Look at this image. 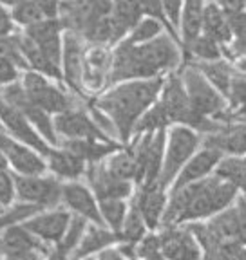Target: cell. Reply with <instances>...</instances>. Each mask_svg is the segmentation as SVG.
I'll use <instances>...</instances> for the list:
<instances>
[{
    "label": "cell",
    "mask_w": 246,
    "mask_h": 260,
    "mask_svg": "<svg viewBox=\"0 0 246 260\" xmlns=\"http://www.w3.org/2000/svg\"><path fill=\"white\" fill-rule=\"evenodd\" d=\"M82 44L76 32H67L64 38V73L73 89H80L82 85Z\"/></svg>",
    "instance_id": "obj_25"
},
{
    "label": "cell",
    "mask_w": 246,
    "mask_h": 260,
    "mask_svg": "<svg viewBox=\"0 0 246 260\" xmlns=\"http://www.w3.org/2000/svg\"><path fill=\"white\" fill-rule=\"evenodd\" d=\"M136 256L141 260H158L161 255L160 249V237L158 235H148L138 242L136 246Z\"/></svg>",
    "instance_id": "obj_45"
},
{
    "label": "cell",
    "mask_w": 246,
    "mask_h": 260,
    "mask_svg": "<svg viewBox=\"0 0 246 260\" xmlns=\"http://www.w3.org/2000/svg\"><path fill=\"white\" fill-rule=\"evenodd\" d=\"M47 260H66V258H62L58 253H53V255H49V258H47Z\"/></svg>",
    "instance_id": "obj_60"
},
{
    "label": "cell",
    "mask_w": 246,
    "mask_h": 260,
    "mask_svg": "<svg viewBox=\"0 0 246 260\" xmlns=\"http://www.w3.org/2000/svg\"><path fill=\"white\" fill-rule=\"evenodd\" d=\"M60 22L56 18H44L38 24L29 25L25 31V37L33 42L45 58L60 67L62 60V44H60Z\"/></svg>",
    "instance_id": "obj_16"
},
{
    "label": "cell",
    "mask_w": 246,
    "mask_h": 260,
    "mask_svg": "<svg viewBox=\"0 0 246 260\" xmlns=\"http://www.w3.org/2000/svg\"><path fill=\"white\" fill-rule=\"evenodd\" d=\"M0 211H2V206H0Z\"/></svg>",
    "instance_id": "obj_62"
},
{
    "label": "cell",
    "mask_w": 246,
    "mask_h": 260,
    "mask_svg": "<svg viewBox=\"0 0 246 260\" xmlns=\"http://www.w3.org/2000/svg\"><path fill=\"white\" fill-rule=\"evenodd\" d=\"M147 233V226H145L143 219H141L140 211L136 210V206L132 204V208L127 211V215L123 219V224L118 232V240L125 242L127 246H136Z\"/></svg>",
    "instance_id": "obj_34"
},
{
    "label": "cell",
    "mask_w": 246,
    "mask_h": 260,
    "mask_svg": "<svg viewBox=\"0 0 246 260\" xmlns=\"http://www.w3.org/2000/svg\"><path fill=\"white\" fill-rule=\"evenodd\" d=\"M87 181H89L90 188L95 191V197L100 201H109V199H127L132 193V183L118 179L107 170L105 165L102 162H95L85 170Z\"/></svg>",
    "instance_id": "obj_14"
},
{
    "label": "cell",
    "mask_w": 246,
    "mask_h": 260,
    "mask_svg": "<svg viewBox=\"0 0 246 260\" xmlns=\"http://www.w3.org/2000/svg\"><path fill=\"white\" fill-rule=\"evenodd\" d=\"M105 168L118 179L129 181V183H132L136 179L134 157H132V152L129 150H121V152L116 150L114 154L109 155V161H107Z\"/></svg>",
    "instance_id": "obj_36"
},
{
    "label": "cell",
    "mask_w": 246,
    "mask_h": 260,
    "mask_svg": "<svg viewBox=\"0 0 246 260\" xmlns=\"http://www.w3.org/2000/svg\"><path fill=\"white\" fill-rule=\"evenodd\" d=\"M127 32V29L123 27L114 16H96L95 20L87 25L83 31L87 38L95 44H109V42H116Z\"/></svg>",
    "instance_id": "obj_29"
},
{
    "label": "cell",
    "mask_w": 246,
    "mask_h": 260,
    "mask_svg": "<svg viewBox=\"0 0 246 260\" xmlns=\"http://www.w3.org/2000/svg\"><path fill=\"white\" fill-rule=\"evenodd\" d=\"M90 9L98 16H107L112 11V0H87Z\"/></svg>",
    "instance_id": "obj_52"
},
{
    "label": "cell",
    "mask_w": 246,
    "mask_h": 260,
    "mask_svg": "<svg viewBox=\"0 0 246 260\" xmlns=\"http://www.w3.org/2000/svg\"><path fill=\"white\" fill-rule=\"evenodd\" d=\"M237 197V188L232 186L228 183H223L216 177H205L203 179L201 190L197 191V195L189 204V208L184 210L181 215V222H194V220L206 219V217H213L219 211L226 210L230 204L234 203Z\"/></svg>",
    "instance_id": "obj_5"
},
{
    "label": "cell",
    "mask_w": 246,
    "mask_h": 260,
    "mask_svg": "<svg viewBox=\"0 0 246 260\" xmlns=\"http://www.w3.org/2000/svg\"><path fill=\"white\" fill-rule=\"evenodd\" d=\"M38 8L42 9L45 18H56L58 8H60V0H35Z\"/></svg>",
    "instance_id": "obj_51"
},
{
    "label": "cell",
    "mask_w": 246,
    "mask_h": 260,
    "mask_svg": "<svg viewBox=\"0 0 246 260\" xmlns=\"http://www.w3.org/2000/svg\"><path fill=\"white\" fill-rule=\"evenodd\" d=\"M165 18L170 20L172 25H177L181 20V11H183V0H161Z\"/></svg>",
    "instance_id": "obj_48"
},
{
    "label": "cell",
    "mask_w": 246,
    "mask_h": 260,
    "mask_svg": "<svg viewBox=\"0 0 246 260\" xmlns=\"http://www.w3.org/2000/svg\"><path fill=\"white\" fill-rule=\"evenodd\" d=\"M15 199V181L8 170H0V206H9Z\"/></svg>",
    "instance_id": "obj_46"
},
{
    "label": "cell",
    "mask_w": 246,
    "mask_h": 260,
    "mask_svg": "<svg viewBox=\"0 0 246 260\" xmlns=\"http://www.w3.org/2000/svg\"><path fill=\"white\" fill-rule=\"evenodd\" d=\"M20 2H24V0H0V4H8V6H13V8L17 4H20Z\"/></svg>",
    "instance_id": "obj_59"
},
{
    "label": "cell",
    "mask_w": 246,
    "mask_h": 260,
    "mask_svg": "<svg viewBox=\"0 0 246 260\" xmlns=\"http://www.w3.org/2000/svg\"><path fill=\"white\" fill-rule=\"evenodd\" d=\"M0 58H4V60L11 61L15 67H27V61L24 60V56L20 54L18 51V45L15 37L9 38V37H0Z\"/></svg>",
    "instance_id": "obj_44"
},
{
    "label": "cell",
    "mask_w": 246,
    "mask_h": 260,
    "mask_svg": "<svg viewBox=\"0 0 246 260\" xmlns=\"http://www.w3.org/2000/svg\"><path fill=\"white\" fill-rule=\"evenodd\" d=\"M58 11H62L64 24L74 32H83L87 25L98 16L90 9L87 0H60Z\"/></svg>",
    "instance_id": "obj_26"
},
{
    "label": "cell",
    "mask_w": 246,
    "mask_h": 260,
    "mask_svg": "<svg viewBox=\"0 0 246 260\" xmlns=\"http://www.w3.org/2000/svg\"><path fill=\"white\" fill-rule=\"evenodd\" d=\"M15 195L25 204H35L42 210L54 208L62 201V184L54 177L44 175H17Z\"/></svg>",
    "instance_id": "obj_8"
},
{
    "label": "cell",
    "mask_w": 246,
    "mask_h": 260,
    "mask_svg": "<svg viewBox=\"0 0 246 260\" xmlns=\"http://www.w3.org/2000/svg\"><path fill=\"white\" fill-rule=\"evenodd\" d=\"M87 230V220L82 219V217H71L69 220V226H67L66 233H64V237L60 239V242L56 248V253L62 256V258H67V256L71 255V253L74 251V248L78 246L80 239L83 237V233H85Z\"/></svg>",
    "instance_id": "obj_35"
},
{
    "label": "cell",
    "mask_w": 246,
    "mask_h": 260,
    "mask_svg": "<svg viewBox=\"0 0 246 260\" xmlns=\"http://www.w3.org/2000/svg\"><path fill=\"white\" fill-rule=\"evenodd\" d=\"M71 215L66 210H53L44 213H35L33 217L24 220L22 226L29 233H33L42 242H60L69 226Z\"/></svg>",
    "instance_id": "obj_15"
},
{
    "label": "cell",
    "mask_w": 246,
    "mask_h": 260,
    "mask_svg": "<svg viewBox=\"0 0 246 260\" xmlns=\"http://www.w3.org/2000/svg\"><path fill=\"white\" fill-rule=\"evenodd\" d=\"M203 0H187L181 20H183V38L184 45L189 47L199 35H201V20H203Z\"/></svg>",
    "instance_id": "obj_31"
},
{
    "label": "cell",
    "mask_w": 246,
    "mask_h": 260,
    "mask_svg": "<svg viewBox=\"0 0 246 260\" xmlns=\"http://www.w3.org/2000/svg\"><path fill=\"white\" fill-rule=\"evenodd\" d=\"M15 40H17L20 54L24 56V60L27 61V67H33V69L40 71V73H44V74H49V76H53V78L62 76L60 67L51 63V61L45 58V54L42 53L40 49L29 40L27 37H15Z\"/></svg>",
    "instance_id": "obj_30"
},
{
    "label": "cell",
    "mask_w": 246,
    "mask_h": 260,
    "mask_svg": "<svg viewBox=\"0 0 246 260\" xmlns=\"http://www.w3.org/2000/svg\"><path fill=\"white\" fill-rule=\"evenodd\" d=\"M114 242H118V235L114 232L103 228V224H93V226H89L85 230L78 246L74 248V251L71 255H73V260H83L93 255V253L103 251Z\"/></svg>",
    "instance_id": "obj_22"
},
{
    "label": "cell",
    "mask_w": 246,
    "mask_h": 260,
    "mask_svg": "<svg viewBox=\"0 0 246 260\" xmlns=\"http://www.w3.org/2000/svg\"><path fill=\"white\" fill-rule=\"evenodd\" d=\"M24 251H38L42 255H49L44 242L37 239L33 233H29L24 226L13 224V226L4 228L0 232V255L4 256Z\"/></svg>",
    "instance_id": "obj_18"
},
{
    "label": "cell",
    "mask_w": 246,
    "mask_h": 260,
    "mask_svg": "<svg viewBox=\"0 0 246 260\" xmlns=\"http://www.w3.org/2000/svg\"><path fill=\"white\" fill-rule=\"evenodd\" d=\"M199 145V138L189 126H177L170 132L168 136V148L167 155L163 159V167H161V174L158 179V186L167 188L172 183L176 175L179 174V170L183 168V165L189 161L194 155V152L197 150Z\"/></svg>",
    "instance_id": "obj_6"
},
{
    "label": "cell",
    "mask_w": 246,
    "mask_h": 260,
    "mask_svg": "<svg viewBox=\"0 0 246 260\" xmlns=\"http://www.w3.org/2000/svg\"><path fill=\"white\" fill-rule=\"evenodd\" d=\"M228 96L232 98V103H234V105H242V102H244V78L242 76L232 78Z\"/></svg>",
    "instance_id": "obj_49"
},
{
    "label": "cell",
    "mask_w": 246,
    "mask_h": 260,
    "mask_svg": "<svg viewBox=\"0 0 246 260\" xmlns=\"http://www.w3.org/2000/svg\"><path fill=\"white\" fill-rule=\"evenodd\" d=\"M22 89H24L25 96L31 100V103H35L38 109H42L47 114H62L71 109L69 98L62 90H58L54 85L47 83V80L38 73L29 71L24 76Z\"/></svg>",
    "instance_id": "obj_9"
},
{
    "label": "cell",
    "mask_w": 246,
    "mask_h": 260,
    "mask_svg": "<svg viewBox=\"0 0 246 260\" xmlns=\"http://www.w3.org/2000/svg\"><path fill=\"white\" fill-rule=\"evenodd\" d=\"M205 148L219 152V154H232L242 155L244 154V126H221L216 132H210L205 139Z\"/></svg>",
    "instance_id": "obj_24"
},
{
    "label": "cell",
    "mask_w": 246,
    "mask_h": 260,
    "mask_svg": "<svg viewBox=\"0 0 246 260\" xmlns=\"http://www.w3.org/2000/svg\"><path fill=\"white\" fill-rule=\"evenodd\" d=\"M161 109H163L165 116H167L168 123H183L189 128L201 130V132H216L221 128L216 121H210L208 118L197 114L190 105V100L187 96L181 78L172 76L167 81V85L163 87V94H161Z\"/></svg>",
    "instance_id": "obj_4"
},
{
    "label": "cell",
    "mask_w": 246,
    "mask_h": 260,
    "mask_svg": "<svg viewBox=\"0 0 246 260\" xmlns=\"http://www.w3.org/2000/svg\"><path fill=\"white\" fill-rule=\"evenodd\" d=\"M221 6V11L225 15H234V13H242L244 9V0H218Z\"/></svg>",
    "instance_id": "obj_53"
},
{
    "label": "cell",
    "mask_w": 246,
    "mask_h": 260,
    "mask_svg": "<svg viewBox=\"0 0 246 260\" xmlns=\"http://www.w3.org/2000/svg\"><path fill=\"white\" fill-rule=\"evenodd\" d=\"M18 78V69L11 61L0 58V85H8Z\"/></svg>",
    "instance_id": "obj_50"
},
{
    "label": "cell",
    "mask_w": 246,
    "mask_h": 260,
    "mask_svg": "<svg viewBox=\"0 0 246 260\" xmlns=\"http://www.w3.org/2000/svg\"><path fill=\"white\" fill-rule=\"evenodd\" d=\"M161 29H163V24L154 18H141L138 24L132 27L131 37H129V44L138 45V44H145V42L154 40L156 37H160Z\"/></svg>",
    "instance_id": "obj_40"
},
{
    "label": "cell",
    "mask_w": 246,
    "mask_h": 260,
    "mask_svg": "<svg viewBox=\"0 0 246 260\" xmlns=\"http://www.w3.org/2000/svg\"><path fill=\"white\" fill-rule=\"evenodd\" d=\"M213 170H216V174H213L216 179L232 184L237 190L244 188V159H242V155H232V157L219 159V162L216 165Z\"/></svg>",
    "instance_id": "obj_32"
},
{
    "label": "cell",
    "mask_w": 246,
    "mask_h": 260,
    "mask_svg": "<svg viewBox=\"0 0 246 260\" xmlns=\"http://www.w3.org/2000/svg\"><path fill=\"white\" fill-rule=\"evenodd\" d=\"M160 237V249L165 260H201V249L189 228L167 226Z\"/></svg>",
    "instance_id": "obj_12"
},
{
    "label": "cell",
    "mask_w": 246,
    "mask_h": 260,
    "mask_svg": "<svg viewBox=\"0 0 246 260\" xmlns=\"http://www.w3.org/2000/svg\"><path fill=\"white\" fill-rule=\"evenodd\" d=\"M177 60H179L177 47L165 35L138 45L123 42L116 49L111 81L148 80L161 71L172 69Z\"/></svg>",
    "instance_id": "obj_1"
},
{
    "label": "cell",
    "mask_w": 246,
    "mask_h": 260,
    "mask_svg": "<svg viewBox=\"0 0 246 260\" xmlns=\"http://www.w3.org/2000/svg\"><path fill=\"white\" fill-rule=\"evenodd\" d=\"M45 157L49 159V168L60 179L74 181L85 172V161H82L78 155H74L73 152H69L67 148H62V146L58 150L51 148Z\"/></svg>",
    "instance_id": "obj_27"
},
{
    "label": "cell",
    "mask_w": 246,
    "mask_h": 260,
    "mask_svg": "<svg viewBox=\"0 0 246 260\" xmlns=\"http://www.w3.org/2000/svg\"><path fill=\"white\" fill-rule=\"evenodd\" d=\"M161 87H163V81L158 78L156 80H132L100 98V110L107 114V118L112 121L123 141L131 139L136 121L148 107L154 105Z\"/></svg>",
    "instance_id": "obj_2"
},
{
    "label": "cell",
    "mask_w": 246,
    "mask_h": 260,
    "mask_svg": "<svg viewBox=\"0 0 246 260\" xmlns=\"http://www.w3.org/2000/svg\"><path fill=\"white\" fill-rule=\"evenodd\" d=\"M54 130L56 134H62L66 139H98V141H111L105 132L100 130L93 119L82 110H66L58 114L54 119Z\"/></svg>",
    "instance_id": "obj_13"
},
{
    "label": "cell",
    "mask_w": 246,
    "mask_h": 260,
    "mask_svg": "<svg viewBox=\"0 0 246 260\" xmlns=\"http://www.w3.org/2000/svg\"><path fill=\"white\" fill-rule=\"evenodd\" d=\"M11 27H13L11 16L0 8V37H8L9 32H11Z\"/></svg>",
    "instance_id": "obj_55"
},
{
    "label": "cell",
    "mask_w": 246,
    "mask_h": 260,
    "mask_svg": "<svg viewBox=\"0 0 246 260\" xmlns=\"http://www.w3.org/2000/svg\"><path fill=\"white\" fill-rule=\"evenodd\" d=\"M98 260H131V258H127V256L123 255L121 251H116V249H107V251H103L102 255H100Z\"/></svg>",
    "instance_id": "obj_56"
},
{
    "label": "cell",
    "mask_w": 246,
    "mask_h": 260,
    "mask_svg": "<svg viewBox=\"0 0 246 260\" xmlns=\"http://www.w3.org/2000/svg\"><path fill=\"white\" fill-rule=\"evenodd\" d=\"M44 18V13H42V9L38 8L35 0H24V2H20V4L13 8V20L22 25H27V27L33 24H38Z\"/></svg>",
    "instance_id": "obj_41"
},
{
    "label": "cell",
    "mask_w": 246,
    "mask_h": 260,
    "mask_svg": "<svg viewBox=\"0 0 246 260\" xmlns=\"http://www.w3.org/2000/svg\"><path fill=\"white\" fill-rule=\"evenodd\" d=\"M4 154L8 157V165H11L13 170L18 172V175H42L47 168L38 152L25 145H18L17 141H13L4 150Z\"/></svg>",
    "instance_id": "obj_21"
},
{
    "label": "cell",
    "mask_w": 246,
    "mask_h": 260,
    "mask_svg": "<svg viewBox=\"0 0 246 260\" xmlns=\"http://www.w3.org/2000/svg\"><path fill=\"white\" fill-rule=\"evenodd\" d=\"M189 49L197 58H201V60H205V61L219 60V56H221L219 44L213 42L212 38H208L206 35H199V37L189 45Z\"/></svg>",
    "instance_id": "obj_42"
},
{
    "label": "cell",
    "mask_w": 246,
    "mask_h": 260,
    "mask_svg": "<svg viewBox=\"0 0 246 260\" xmlns=\"http://www.w3.org/2000/svg\"><path fill=\"white\" fill-rule=\"evenodd\" d=\"M221 159V154L212 148H205V150L197 152L196 155L189 159V161L184 162L183 168L179 170V174L176 175L172 183V190L174 188H179V186H184V184L189 183H196V181H201V179L208 177L210 172H213L216 165L219 162Z\"/></svg>",
    "instance_id": "obj_19"
},
{
    "label": "cell",
    "mask_w": 246,
    "mask_h": 260,
    "mask_svg": "<svg viewBox=\"0 0 246 260\" xmlns=\"http://www.w3.org/2000/svg\"><path fill=\"white\" fill-rule=\"evenodd\" d=\"M2 100L8 102L11 107H15L17 110H20L25 116V119L33 125V128L40 132V136L45 141L51 143V145H58L56 130H54V125L49 119V116H47V112H44V110L38 109L35 103H31V100L25 96L22 87H18V85L6 87L4 94H2Z\"/></svg>",
    "instance_id": "obj_10"
},
{
    "label": "cell",
    "mask_w": 246,
    "mask_h": 260,
    "mask_svg": "<svg viewBox=\"0 0 246 260\" xmlns=\"http://www.w3.org/2000/svg\"><path fill=\"white\" fill-rule=\"evenodd\" d=\"M0 123L17 138L22 145L33 148V150L38 152L40 155L49 154L51 146L47 145V141L33 128V125L25 119L24 114L15 109V107H11L8 102H4L2 96H0Z\"/></svg>",
    "instance_id": "obj_11"
},
{
    "label": "cell",
    "mask_w": 246,
    "mask_h": 260,
    "mask_svg": "<svg viewBox=\"0 0 246 260\" xmlns=\"http://www.w3.org/2000/svg\"><path fill=\"white\" fill-rule=\"evenodd\" d=\"M114 18L123 25V27L132 29L141 20V9L138 0H112V11Z\"/></svg>",
    "instance_id": "obj_38"
},
{
    "label": "cell",
    "mask_w": 246,
    "mask_h": 260,
    "mask_svg": "<svg viewBox=\"0 0 246 260\" xmlns=\"http://www.w3.org/2000/svg\"><path fill=\"white\" fill-rule=\"evenodd\" d=\"M60 146L67 148L74 155H78L82 161L90 165L100 162L102 159L119 150V145H116L114 141H98V139H66L60 143Z\"/></svg>",
    "instance_id": "obj_23"
},
{
    "label": "cell",
    "mask_w": 246,
    "mask_h": 260,
    "mask_svg": "<svg viewBox=\"0 0 246 260\" xmlns=\"http://www.w3.org/2000/svg\"><path fill=\"white\" fill-rule=\"evenodd\" d=\"M0 260H42V253L38 251H24V253H13V255H4Z\"/></svg>",
    "instance_id": "obj_54"
},
{
    "label": "cell",
    "mask_w": 246,
    "mask_h": 260,
    "mask_svg": "<svg viewBox=\"0 0 246 260\" xmlns=\"http://www.w3.org/2000/svg\"><path fill=\"white\" fill-rule=\"evenodd\" d=\"M0 130H2V123H0Z\"/></svg>",
    "instance_id": "obj_61"
},
{
    "label": "cell",
    "mask_w": 246,
    "mask_h": 260,
    "mask_svg": "<svg viewBox=\"0 0 246 260\" xmlns=\"http://www.w3.org/2000/svg\"><path fill=\"white\" fill-rule=\"evenodd\" d=\"M0 170H8V157L2 150H0Z\"/></svg>",
    "instance_id": "obj_58"
},
{
    "label": "cell",
    "mask_w": 246,
    "mask_h": 260,
    "mask_svg": "<svg viewBox=\"0 0 246 260\" xmlns=\"http://www.w3.org/2000/svg\"><path fill=\"white\" fill-rule=\"evenodd\" d=\"M201 29L205 31L206 37L218 44H226L234 38L232 31H230L228 20H226V15L216 4H208L206 8H203Z\"/></svg>",
    "instance_id": "obj_28"
},
{
    "label": "cell",
    "mask_w": 246,
    "mask_h": 260,
    "mask_svg": "<svg viewBox=\"0 0 246 260\" xmlns=\"http://www.w3.org/2000/svg\"><path fill=\"white\" fill-rule=\"evenodd\" d=\"M201 260H244V248L242 244H230V246H219L205 251Z\"/></svg>",
    "instance_id": "obj_43"
},
{
    "label": "cell",
    "mask_w": 246,
    "mask_h": 260,
    "mask_svg": "<svg viewBox=\"0 0 246 260\" xmlns=\"http://www.w3.org/2000/svg\"><path fill=\"white\" fill-rule=\"evenodd\" d=\"M11 143H13V139L9 138V136H6L4 132H2V130H0V150L4 152L6 148H8V146L11 145Z\"/></svg>",
    "instance_id": "obj_57"
},
{
    "label": "cell",
    "mask_w": 246,
    "mask_h": 260,
    "mask_svg": "<svg viewBox=\"0 0 246 260\" xmlns=\"http://www.w3.org/2000/svg\"><path fill=\"white\" fill-rule=\"evenodd\" d=\"M141 9V15H147L148 18H154V20L165 24V15L163 8H161V0H138Z\"/></svg>",
    "instance_id": "obj_47"
},
{
    "label": "cell",
    "mask_w": 246,
    "mask_h": 260,
    "mask_svg": "<svg viewBox=\"0 0 246 260\" xmlns=\"http://www.w3.org/2000/svg\"><path fill=\"white\" fill-rule=\"evenodd\" d=\"M201 74L205 78H208V83L218 90L221 96H228L230 83H232V71L226 63L219 60L213 61H205L201 65Z\"/></svg>",
    "instance_id": "obj_33"
},
{
    "label": "cell",
    "mask_w": 246,
    "mask_h": 260,
    "mask_svg": "<svg viewBox=\"0 0 246 260\" xmlns=\"http://www.w3.org/2000/svg\"><path fill=\"white\" fill-rule=\"evenodd\" d=\"M165 204H167L165 190L158 186V184L141 186L140 193L136 195V201H134L136 210L140 211L141 219H143L145 226H147L148 230H156L158 224L161 222Z\"/></svg>",
    "instance_id": "obj_20"
},
{
    "label": "cell",
    "mask_w": 246,
    "mask_h": 260,
    "mask_svg": "<svg viewBox=\"0 0 246 260\" xmlns=\"http://www.w3.org/2000/svg\"><path fill=\"white\" fill-rule=\"evenodd\" d=\"M62 201L66 203L69 210H73L76 215L85 219L87 222L90 220L93 224H103L95 195L83 184L74 183V181L62 184Z\"/></svg>",
    "instance_id": "obj_17"
},
{
    "label": "cell",
    "mask_w": 246,
    "mask_h": 260,
    "mask_svg": "<svg viewBox=\"0 0 246 260\" xmlns=\"http://www.w3.org/2000/svg\"><path fill=\"white\" fill-rule=\"evenodd\" d=\"M190 233L197 244H201L205 251L219 246L230 244H242L244 240V199L239 197V204L230 210L216 213L208 224H196L189 226Z\"/></svg>",
    "instance_id": "obj_3"
},
{
    "label": "cell",
    "mask_w": 246,
    "mask_h": 260,
    "mask_svg": "<svg viewBox=\"0 0 246 260\" xmlns=\"http://www.w3.org/2000/svg\"><path fill=\"white\" fill-rule=\"evenodd\" d=\"M167 125H168L167 116H165L160 103H156V105H150L141 114L140 119L136 121L132 132H138V134H152V132H158V130H165Z\"/></svg>",
    "instance_id": "obj_37"
},
{
    "label": "cell",
    "mask_w": 246,
    "mask_h": 260,
    "mask_svg": "<svg viewBox=\"0 0 246 260\" xmlns=\"http://www.w3.org/2000/svg\"><path fill=\"white\" fill-rule=\"evenodd\" d=\"M100 215L102 220L109 224V230L118 235L119 228L123 224V219L127 215V206L119 199H109V201H100Z\"/></svg>",
    "instance_id": "obj_39"
},
{
    "label": "cell",
    "mask_w": 246,
    "mask_h": 260,
    "mask_svg": "<svg viewBox=\"0 0 246 260\" xmlns=\"http://www.w3.org/2000/svg\"><path fill=\"white\" fill-rule=\"evenodd\" d=\"M181 83L187 90L190 105L197 114H201L205 118L219 116V112L225 107V100L210 85L208 80L201 74V71L196 69V67H189L184 71L183 78H181Z\"/></svg>",
    "instance_id": "obj_7"
}]
</instances>
